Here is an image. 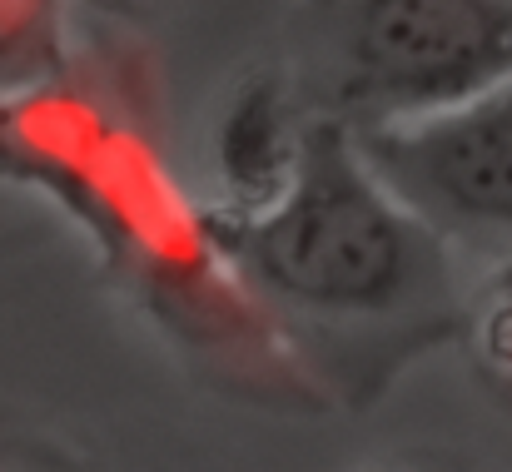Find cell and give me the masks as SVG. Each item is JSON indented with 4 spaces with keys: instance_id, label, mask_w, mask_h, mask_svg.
Here are the masks:
<instances>
[{
    "instance_id": "7a4b0ae2",
    "label": "cell",
    "mask_w": 512,
    "mask_h": 472,
    "mask_svg": "<svg viewBox=\"0 0 512 472\" xmlns=\"http://www.w3.org/2000/svg\"><path fill=\"white\" fill-rule=\"evenodd\" d=\"M214 234L239 289L299 368L314 348L403 358L463 323L458 254L368 174L339 125L309 120L284 199L254 219L214 224Z\"/></svg>"
},
{
    "instance_id": "5b68a950",
    "label": "cell",
    "mask_w": 512,
    "mask_h": 472,
    "mask_svg": "<svg viewBox=\"0 0 512 472\" xmlns=\"http://www.w3.org/2000/svg\"><path fill=\"white\" fill-rule=\"evenodd\" d=\"M304 140H309V115L284 65L244 75L209 135V164H214V194L204 199L209 219L239 224L279 204L299 174Z\"/></svg>"
},
{
    "instance_id": "52a82bcc",
    "label": "cell",
    "mask_w": 512,
    "mask_h": 472,
    "mask_svg": "<svg viewBox=\"0 0 512 472\" xmlns=\"http://www.w3.org/2000/svg\"><path fill=\"white\" fill-rule=\"evenodd\" d=\"M458 333L468 338L483 383L512 408V254L493 259L483 284L473 294H463Z\"/></svg>"
},
{
    "instance_id": "3957f363",
    "label": "cell",
    "mask_w": 512,
    "mask_h": 472,
    "mask_svg": "<svg viewBox=\"0 0 512 472\" xmlns=\"http://www.w3.org/2000/svg\"><path fill=\"white\" fill-rule=\"evenodd\" d=\"M284 75L343 135L413 125L512 80V0H304Z\"/></svg>"
},
{
    "instance_id": "ba28073f",
    "label": "cell",
    "mask_w": 512,
    "mask_h": 472,
    "mask_svg": "<svg viewBox=\"0 0 512 472\" xmlns=\"http://www.w3.org/2000/svg\"><path fill=\"white\" fill-rule=\"evenodd\" d=\"M90 5H100V10H140V0H90Z\"/></svg>"
},
{
    "instance_id": "8992f818",
    "label": "cell",
    "mask_w": 512,
    "mask_h": 472,
    "mask_svg": "<svg viewBox=\"0 0 512 472\" xmlns=\"http://www.w3.org/2000/svg\"><path fill=\"white\" fill-rule=\"evenodd\" d=\"M65 0H0V100L70 75Z\"/></svg>"
},
{
    "instance_id": "277c9868",
    "label": "cell",
    "mask_w": 512,
    "mask_h": 472,
    "mask_svg": "<svg viewBox=\"0 0 512 472\" xmlns=\"http://www.w3.org/2000/svg\"><path fill=\"white\" fill-rule=\"evenodd\" d=\"M348 140L368 174L453 254H512V80L458 110Z\"/></svg>"
},
{
    "instance_id": "9c48e42d",
    "label": "cell",
    "mask_w": 512,
    "mask_h": 472,
    "mask_svg": "<svg viewBox=\"0 0 512 472\" xmlns=\"http://www.w3.org/2000/svg\"><path fill=\"white\" fill-rule=\"evenodd\" d=\"M368 472H423V468H413V463H383V468H368Z\"/></svg>"
},
{
    "instance_id": "6da1fadb",
    "label": "cell",
    "mask_w": 512,
    "mask_h": 472,
    "mask_svg": "<svg viewBox=\"0 0 512 472\" xmlns=\"http://www.w3.org/2000/svg\"><path fill=\"white\" fill-rule=\"evenodd\" d=\"M0 179L55 204L174 348L219 388L314 408L319 388L239 289L204 199L80 75L0 100Z\"/></svg>"
}]
</instances>
